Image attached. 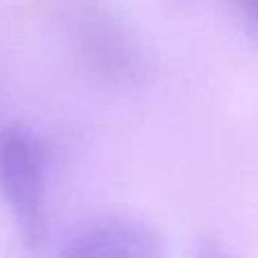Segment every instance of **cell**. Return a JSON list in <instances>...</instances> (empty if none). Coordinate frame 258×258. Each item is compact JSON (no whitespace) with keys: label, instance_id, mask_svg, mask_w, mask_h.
<instances>
[{"label":"cell","instance_id":"2","mask_svg":"<svg viewBox=\"0 0 258 258\" xmlns=\"http://www.w3.org/2000/svg\"><path fill=\"white\" fill-rule=\"evenodd\" d=\"M82 61L100 82L134 89L150 75V59L132 30L100 3H77L66 16Z\"/></svg>","mask_w":258,"mask_h":258},{"label":"cell","instance_id":"1","mask_svg":"<svg viewBox=\"0 0 258 258\" xmlns=\"http://www.w3.org/2000/svg\"><path fill=\"white\" fill-rule=\"evenodd\" d=\"M0 192L23 245L39 249L45 240L48 150L30 127L0 129Z\"/></svg>","mask_w":258,"mask_h":258},{"label":"cell","instance_id":"3","mask_svg":"<svg viewBox=\"0 0 258 258\" xmlns=\"http://www.w3.org/2000/svg\"><path fill=\"white\" fill-rule=\"evenodd\" d=\"M57 258H168V247L143 220L107 218L68 240Z\"/></svg>","mask_w":258,"mask_h":258},{"label":"cell","instance_id":"5","mask_svg":"<svg viewBox=\"0 0 258 258\" xmlns=\"http://www.w3.org/2000/svg\"><path fill=\"white\" fill-rule=\"evenodd\" d=\"M195 258H240L229 245H224L218 238H204L197 245Z\"/></svg>","mask_w":258,"mask_h":258},{"label":"cell","instance_id":"4","mask_svg":"<svg viewBox=\"0 0 258 258\" xmlns=\"http://www.w3.org/2000/svg\"><path fill=\"white\" fill-rule=\"evenodd\" d=\"M233 9L245 34L258 43V0H233Z\"/></svg>","mask_w":258,"mask_h":258}]
</instances>
